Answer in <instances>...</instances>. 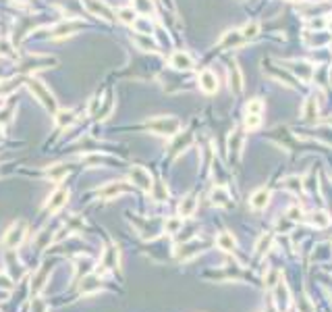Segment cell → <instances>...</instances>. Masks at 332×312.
<instances>
[{
  "mask_svg": "<svg viewBox=\"0 0 332 312\" xmlns=\"http://www.w3.org/2000/svg\"><path fill=\"white\" fill-rule=\"evenodd\" d=\"M25 86L29 88L31 94L42 102V106H44L46 110L56 112V100H54V96L50 94V90L46 88V86L40 82V79H35V77H27V79H25Z\"/></svg>",
  "mask_w": 332,
  "mask_h": 312,
  "instance_id": "cell-1",
  "label": "cell"
},
{
  "mask_svg": "<svg viewBox=\"0 0 332 312\" xmlns=\"http://www.w3.org/2000/svg\"><path fill=\"white\" fill-rule=\"evenodd\" d=\"M146 127L158 135H176L181 131V121L174 117H156V119L148 121Z\"/></svg>",
  "mask_w": 332,
  "mask_h": 312,
  "instance_id": "cell-2",
  "label": "cell"
},
{
  "mask_svg": "<svg viewBox=\"0 0 332 312\" xmlns=\"http://www.w3.org/2000/svg\"><path fill=\"white\" fill-rule=\"evenodd\" d=\"M289 67V71L295 75V77H299L301 82H312V77H314V67L310 63H305V61H289V63H284Z\"/></svg>",
  "mask_w": 332,
  "mask_h": 312,
  "instance_id": "cell-3",
  "label": "cell"
},
{
  "mask_svg": "<svg viewBox=\"0 0 332 312\" xmlns=\"http://www.w3.org/2000/svg\"><path fill=\"white\" fill-rule=\"evenodd\" d=\"M197 82H199V90L206 92V94H216L218 92V77L214 71H210V69H204V71L199 73Z\"/></svg>",
  "mask_w": 332,
  "mask_h": 312,
  "instance_id": "cell-4",
  "label": "cell"
},
{
  "mask_svg": "<svg viewBox=\"0 0 332 312\" xmlns=\"http://www.w3.org/2000/svg\"><path fill=\"white\" fill-rule=\"evenodd\" d=\"M193 65H195L193 56L189 54V52H185V50H176V52H172V56H170V67L179 69V71H191Z\"/></svg>",
  "mask_w": 332,
  "mask_h": 312,
  "instance_id": "cell-5",
  "label": "cell"
},
{
  "mask_svg": "<svg viewBox=\"0 0 332 312\" xmlns=\"http://www.w3.org/2000/svg\"><path fill=\"white\" fill-rule=\"evenodd\" d=\"M83 27L81 21H63L61 25H56L52 29V38L54 40H61V38H67V36H73L75 31H79Z\"/></svg>",
  "mask_w": 332,
  "mask_h": 312,
  "instance_id": "cell-6",
  "label": "cell"
},
{
  "mask_svg": "<svg viewBox=\"0 0 332 312\" xmlns=\"http://www.w3.org/2000/svg\"><path fill=\"white\" fill-rule=\"evenodd\" d=\"M131 179H133V183H137V186L141 188V190H146V192H150L152 190V175L144 169V167H133L131 169Z\"/></svg>",
  "mask_w": 332,
  "mask_h": 312,
  "instance_id": "cell-7",
  "label": "cell"
},
{
  "mask_svg": "<svg viewBox=\"0 0 332 312\" xmlns=\"http://www.w3.org/2000/svg\"><path fill=\"white\" fill-rule=\"evenodd\" d=\"M229 84H231V90L235 92V94H241L243 90V73L239 65H237L235 61L229 65Z\"/></svg>",
  "mask_w": 332,
  "mask_h": 312,
  "instance_id": "cell-8",
  "label": "cell"
},
{
  "mask_svg": "<svg viewBox=\"0 0 332 312\" xmlns=\"http://www.w3.org/2000/svg\"><path fill=\"white\" fill-rule=\"evenodd\" d=\"M83 4H85V8L89 10V13H93V15H100V17L108 19V21L114 19L112 17V10L106 6L104 2H100V0H83Z\"/></svg>",
  "mask_w": 332,
  "mask_h": 312,
  "instance_id": "cell-9",
  "label": "cell"
},
{
  "mask_svg": "<svg viewBox=\"0 0 332 312\" xmlns=\"http://www.w3.org/2000/svg\"><path fill=\"white\" fill-rule=\"evenodd\" d=\"M245 42V38H243V33L241 31H237V29H233V31H227L222 36V40L218 42V46L220 48H237V46H241Z\"/></svg>",
  "mask_w": 332,
  "mask_h": 312,
  "instance_id": "cell-10",
  "label": "cell"
},
{
  "mask_svg": "<svg viewBox=\"0 0 332 312\" xmlns=\"http://www.w3.org/2000/svg\"><path fill=\"white\" fill-rule=\"evenodd\" d=\"M268 200H270V192L266 188H262V190L253 192V196L249 198V206H251L253 210H264L268 206Z\"/></svg>",
  "mask_w": 332,
  "mask_h": 312,
  "instance_id": "cell-11",
  "label": "cell"
},
{
  "mask_svg": "<svg viewBox=\"0 0 332 312\" xmlns=\"http://www.w3.org/2000/svg\"><path fill=\"white\" fill-rule=\"evenodd\" d=\"M243 142H245V133H243L241 129L231 131V135H229V150H231V156H233V152H235V156H239V154H241Z\"/></svg>",
  "mask_w": 332,
  "mask_h": 312,
  "instance_id": "cell-12",
  "label": "cell"
},
{
  "mask_svg": "<svg viewBox=\"0 0 332 312\" xmlns=\"http://www.w3.org/2000/svg\"><path fill=\"white\" fill-rule=\"evenodd\" d=\"M210 198H212V204H216V206H229L231 204V194L224 186H216L214 190H212Z\"/></svg>",
  "mask_w": 332,
  "mask_h": 312,
  "instance_id": "cell-13",
  "label": "cell"
},
{
  "mask_svg": "<svg viewBox=\"0 0 332 312\" xmlns=\"http://www.w3.org/2000/svg\"><path fill=\"white\" fill-rule=\"evenodd\" d=\"M301 117L305 121H312L318 117V100L314 96H310L305 102H303V106H301Z\"/></svg>",
  "mask_w": 332,
  "mask_h": 312,
  "instance_id": "cell-14",
  "label": "cell"
},
{
  "mask_svg": "<svg viewBox=\"0 0 332 312\" xmlns=\"http://www.w3.org/2000/svg\"><path fill=\"white\" fill-rule=\"evenodd\" d=\"M195 208H197V200H195V196H185L183 202L179 204V212L183 216H191L195 212Z\"/></svg>",
  "mask_w": 332,
  "mask_h": 312,
  "instance_id": "cell-15",
  "label": "cell"
},
{
  "mask_svg": "<svg viewBox=\"0 0 332 312\" xmlns=\"http://www.w3.org/2000/svg\"><path fill=\"white\" fill-rule=\"evenodd\" d=\"M133 42L139 46L141 50H150V52H156V50H158L156 42H154L150 36H144V33H139V36H135V38H133Z\"/></svg>",
  "mask_w": 332,
  "mask_h": 312,
  "instance_id": "cell-16",
  "label": "cell"
},
{
  "mask_svg": "<svg viewBox=\"0 0 332 312\" xmlns=\"http://www.w3.org/2000/svg\"><path fill=\"white\" fill-rule=\"evenodd\" d=\"M191 144H193V135L191 133H185V135L176 137V142L170 146V150H172V152H183V150H187Z\"/></svg>",
  "mask_w": 332,
  "mask_h": 312,
  "instance_id": "cell-17",
  "label": "cell"
},
{
  "mask_svg": "<svg viewBox=\"0 0 332 312\" xmlns=\"http://www.w3.org/2000/svg\"><path fill=\"white\" fill-rule=\"evenodd\" d=\"M216 244H218V248L224 250V252H233V250H235V239H233V235L229 233V231H224V233H220V235L216 237Z\"/></svg>",
  "mask_w": 332,
  "mask_h": 312,
  "instance_id": "cell-18",
  "label": "cell"
},
{
  "mask_svg": "<svg viewBox=\"0 0 332 312\" xmlns=\"http://www.w3.org/2000/svg\"><path fill=\"white\" fill-rule=\"evenodd\" d=\"M241 33H243L245 40L257 38V33H259V23H257V21H247L245 25H243V29H241Z\"/></svg>",
  "mask_w": 332,
  "mask_h": 312,
  "instance_id": "cell-19",
  "label": "cell"
},
{
  "mask_svg": "<svg viewBox=\"0 0 332 312\" xmlns=\"http://www.w3.org/2000/svg\"><path fill=\"white\" fill-rule=\"evenodd\" d=\"M310 223L314 225V227H318V229H324V227H328L330 225V216H328V212H314L312 214V218H310Z\"/></svg>",
  "mask_w": 332,
  "mask_h": 312,
  "instance_id": "cell-20",
  "label": "cell"
},
{
  "mask_svg": "<svg viewBox=\"0 0 332 312\" xmlns=\"http://www.w3.org/2000/svg\"><path fill=\"white\" fill-rule=\"evenodd\" d=\"M133 27L137 29V33H144V36H150V33L154 31V27H152L150 19H146V17L135 19V21H133Z\"/></svg>",
  "mask_w": 332,
  "mask_h": 312,
  "instance_id": "cell-21",
  "label": "cell"
},
{
  "mask_svg": "<svg viewBox=\"0 0 332 312\" xmlns=\"http://www.w3.org/2000/svg\"><path fill=\"white\" fill-rule=\"evenodd\" d=\"M73 121H75V112H73V110H61V112L56 110V123L61 125V127L71 125Z\"/></svg>",
  "mask_w": 332,
  "mask_h": 312,
  "instance_id": "cell-22",
  "label": "cell"
},
{
  "mask_svg": "<svg viewBox=\"0 0 332 312\" xmlns=\"http://www.w3.org/2000/svg\"><path fill=\"white\" fill-rule=\"evenodd\" d=\"M133 4H135V8L139 10L141 15H152L154 13V2H152V0H133Z\"/></svg>",
  "mask_w": 332,
  "mask_h": 312,
  "instance_id": "cell-23",
  "label": "cell"
},
{
  "mask_svg": "<svg viewBox=\"0 0 332 312\" xmlns=\"http://www.w3.org/2000/svg\"><path fill=\"white\" fill-rule=\"evenodd\" d=\"M65 200H67V192H63V190H61V192H56V194H54V198H52V202L48 204V210H50V212L58 210V208H61V206L65 204Z\"/></svg>",
  "mask_w": 332,
  "mask_h": 312,
  "instance_id": "cell-24",
  "label": "cell"
},
{
  "mask_svg": "<svg viewBox=\"0 0 332 312\" xmlns=\"http://www.w3.org/2000/svg\"><path fill=\"white\" fill-rule=\"evenodd\" d=\"M247 114H262L264 110V102L259 100V98H253V100H249L247 102V106H245Z\"/></svg>",
  "mask_w": 332,
  "mask_h": 312,
  "instance_id": "cell-25",
  "label": "cell"
},
{
  "mask_svg": "<svg viewBox=\"0 0 332 312\" xmlns=\"http://www.w3.org/2000/svg\"><path fill=\"white\" fill-rule=\"evenodd\" d=\"M118 19H121L123 23H127V25H133V21L137 19V15H135V10L133 8H121L118 10Z\"/></svg>",
  "mask_w": 332,
  "mask_h": 312,
  "instance_id": "cell-26",
  "label": "cell"
},
{
  "mask_svg": "<svg viewBox=\"0 0 332 312\" xmlns=\"http://www.w3.org/2000/svg\"><path fill=\"white\" fill-rule=\"evenodd\" d=\"M282 186L287 190H291V192H301L303 190V181H301V177H287Z\"/></svg>",
  "mask_w": 332,
  "mask_h": 312,
  "instance_id": "cell-27",
  "label": "cell"
},
{
  "mask_svg": "<svg viewBox=\"0 0 332 312\" xmlns=\"http://www.w3.org/2000/svg\"><path fill=\"white\" fill-rule=\"evenodd\" d=\"M152 190H154V198H156L158 202L166 200V196H168V190H166V186H164L162 181H156V183H154Z\"/></svg>",
  "mask_w": 332,
  "mask_h": 312,
  "instance_id": "cell-28",
  "label": "cell"
},
{
  "mask_svg": "<svg viewBox=\"0 0 332 312\" xmlns=\"http://www.w3.org/2000/svg\"><path fill=\"white\" fill-rule=\"evenodd\" d=\"M17 86H19V79L17 77L8 79V82H2V84H0V96H4V94H8V92H13Z\"/></svg>",
  "mask_w": 332,
  "mask_h": 312,
  "instance_id": "cell-29",
  "label": "cell"
},
{
  "mask_svg": "<svg viewBox=\"0 0 332 312\" xmlns=\"http://www.w3.org/2000/svg\"><path fill=\"white\" fill-rule=\"evenodd\" d=\"M259 125H262V117H259V114H247V117H245V127H247V129H257Z\"/></svg>",
  "mask_w": 332,
  "mask_h": 312,
  "instance_id": "cell-30",
  "label": "cell"
},
{
  "mask_svg": "<svg viewBox=\"0 0 332 312\" xmlns=\"http://www.w3.org/2000/svg\"><path fill=\"white\" fill-rule=\"evenodd\" d=\"M164 227H166V231H168V233H176V231L183 227V221H181V218H176V216H172V218H168V221H166Z\"/></svg>",
  "mask_w": 332,
  "mask_h": 312,
  "instance_id": "cell-31",
  "label": "cell"
},
{
  "mask_svg": "<svg viewBox=\"0 0 332 312\" xmlns=\"http://www.w3.org/2000/svg\"><path fill=\"white\" fill-rule=\"evenodd\" d=\"M270 244H272V235H262V237H259V244L255 246V250L257 252H266L270 248Z\"/></svg>",
  "mask_w": 332,
  "mask_h": 312,
  "instance_id": "cell-32",
  "label": "cell"
},
{
  "mask_svg": "<svg viewBox=\"0 0 332 312\" xmlns=\"http://www.w3.org/2000/svg\"><path fill=\"white\" fill-rule=\"evenodd\" d=\"M287 216H289V218H293V221H297V218L301 216V208H297V206H293V208H289V212H287Z\"/></svg>",
  "mask_w": 332,
  "mask_h": 312,
  "instance_id": "cell-33",
  "label": "cell"
},
{
  "mask_svg": "<svg viewBox=\"0 0 332 312\" xmlns=\"http://www.w3.org/2000/svg\"><path fill=\"white\" fill-rule=\"evenodd\" d=\"M326 25H328V29H330V31H332V17H330V19H328V21H326Z\"/></svg>",
  "mask_w": 332,
  "mask_h": 312,
  "instance_id": "cell-34",
  "label": "cell"
},
{
  "mask_svg": "<svg viewBox=\"0 0 332 312\" xmlns=\"http://www.w3.org/2000/svg\"><path fill=\"white\" fill-rule=\"evenodd\" d=\"M328 79H330V84H332V65H330V71H328Z\"/></svg>",
  "mask_w": 332,
  "mask_h": 312,
  "instance_id": "cell-35",
  "label": "cell"
},
{
  "mask_svg": "<svg viewBox=\"0 0 332 312\" xmlns=\"http://www.w3.org/2000/svg\"><path fill=\"white\" fill-rule=\"evenodd\" d=\"M0 140H2V127H0Z\"/></svg>",
  "mask_w": 332,
  "mask_h": 312,
  "instance_id": "cell-36",
  "label": "cell"
},
{
  "mask_svg": "<svg viewBox=\"0 0 332 312\" xmlns=\"http://www.w3.org/2000/svg\"><path fill=\"white\" fill-rule=\"evenodd\" d=\"M330 50H332V42H330Z\"/></svg>",
  "mask_w": 332,
  "mask_h": 312,
  "instance_id": "cell-37",
  "label": "cell"
}]
</instances>
